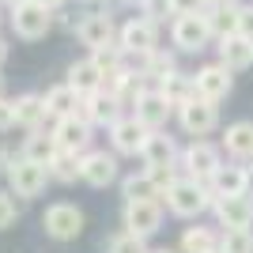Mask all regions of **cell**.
I'll return each mask as SVG.
<instances>
[{
  "label": "cell",
  "mask_w": 253,
  "mask_h": 253,
  "mask_svg": "<svg viewBox=\"0 0 253 253\" xmlns=\"http://www.w3.org/2000/svg\"><path fill=\"white\" fill-rule=\"evenodd\" d=\"M163 204H167L170 215H178V219H197L204 211L215 204V193L208 189V181H197L189 174H181L167 193H163Z\"/></svg>",
  "instance_id": "obj_1"
},
{
  "label": "cell",
  "mask_w": 253,
  "mask_h": 253,
  "mask_svg": "<svg viewBox=\"0 0 253 253\" xmlns=\"http://www.w3.org/2000/svg\"><path fill=\"white\" fill-rule=\"evenodd\" d=\"M53 8L49 4H42V0H27V4H19V8H11V31L19 34L23 42H38V38H45V34L53 31Z\"/></svg>",
  "instance_id": "obj_2"
},
{
  "label": "cell",
  "mask_w": 253,
  "mask_h": 253,
  "mask_svg": "<svg viewBox=\"0 0 253 253\" xmlns=\"http://www.w3.org/2000/svg\"><path fill=\"white\" fill-rule=\"evenodd\" d=\"M8 185H11V193L15 197H23V201H34V197H42L45 193V181H53L49 178V167L45 163H34V159H15L8 170Z\"/></svg>",
  "instance_id": "obj_3"
},
{
  "label": "cell",
  "mask_w": 253,
  "mask_h": 253,
  "mask_svg": "<svg viewBox=\"0 0 253 253\" xmlns=\"http://www.w3.org/2000/svg\"><path fill=\"white\" fill-rule=\"evenodd\" d=\"M215 38L211 23L204 11H193V15H174V27H170V42L178 45L181 53H201L208 49V42Z\"/></svg>",
  "instance_id": "obj_4"
},
{
  "label": "cell",
  "mask_w": 253,
  "mask_h": 253,
  "mask_svg": "<svg viewBox=\"0 0 253 253\" xmlns=\"http://www.w3.org/2000/svg\"><path fill=\"white\" fill-rule=\"evenodd\" d=\"M215 106H219V102H208V98H201V95H193L189 102H181L178 106V125H181V132L193 136V140L215 132V128H219V110H215Z\"/></svg>",
  "instance_id": "obj_5"
},
{
  "label": "cell",
  "mask_w": 253,
  "mask_h": 253,
  "mask_svg": "<svg viewBox=\"0 0 253 253\" xmlns=\"http://www.w3.org/2000/svg\"><path fill=\"white\" fill-rule=\"evenodd\" d=\"M42 231L49 234L53 242H76V238L84 234V211L76 208V204H68V201H57V204L45 208Z\"/></svg>",
  "instance_id": "obj_6"
},
{
  "label": "cell",
  "mask_w": 253,
  "mask_h": 253,
  "mask_svg": "<svg viewBox=\"0 0 253 253\" xmlns=\"http://www.w3.org/2000/svg\"><path fill=\"white\" fill-rule=\"evenodd\" d=\"M219 167H223V148H215L208 140H193L189 148L181 151V170L197 181H211Z\"/></svg>",
  "instance_id": "obj_7"
},
{
  "label": "cell",
  "mask_w": 253,
  "mask_h": 253,
  "mask_svg": "<svg viewBox=\"0 0 253 253\" xmlns=\"http://www.w3.org/2000/svg\"><path fill=\"white\" fill-rule=\"evenodd\" d=\"M53 140H57V148H64V151H91V132H95V125L87 121L84 114H68V117H57L53 121Z\"/></svg>",
  "instance_id": "obj_8"
},
{
  "label": "cell",
  "mask_w": 253,
  "mask_h": 253,
  "mask_svg": "<svg viewBox=\"0 0 253 253\" xmlns=\"http://www.w3.org/2000/svg\"><path fill=\"white\" fill-rule=\"evenodd\" d=\"M121 223H125V231H136L144 238L163 227V201L159 197H148V201H125L121 208Z\"/></svg>",
  "instance_id": "obj_9"
},
{
  "label": "cell",
  "mask_w": 253,
  "mask_h": 253,
  "mask_svg": "<svg viewBox=\"0 0 253 253\" xmlns=\"http://www.w3.org/2000/svg\"><path fill=\"white\" fill-rule=\"evenodd\" d=\"M193 84H197V95L201 98L223 102V98L234 91V76H231V68H227L223 61H211V64H204V68L193 72Z\"/></svg>",
  "instance_id": "obj_10"
},
{
  "label": "cell",
  "mask_w": 253,
  "mask_h": 253,
  "mask_svg": "<svg viewBox=\"0 0 253 253\" xmlns=\"http://www.w3.org/2000/svg\"><path fill=\"white\" fill-rule=\"evenodd\" d=\"M117 42L125 53H151L159 49V23L151 15H136L117 31Z\"/></svg>",
  "instance_id": "obj_11"
},
{
  "label": "cell",
  "mask_w": 253,
  "mask_h": 253,
  "mask_svg": "<svg viewBox=\"0 0 253 253\" xmlns=\"http://www.w3.org/2000/svg\"><path fill=\"white\" fill-rule=\"evenodd\" d=\"M148 132H151V128L144 125L136 114H128V117H117L114 125H110V144H114L117 155H140Z\"/></svg>",
  "instance_id": "obj_12"
},
{
  "label": "cell",
  "mask_w": 253,
  "mask_h": 253,
  "mask_svg": "<svg viewBox=\"0 0 253 253\" xmlns=\"http://www.w3.org/2000/svg\"><path fill=\"white\" fill-rule=\"evenodd\" d=\"M132 114L144 121V125L151 128V132H159V128H167V121H170V114H178L174 110V102H170L159 87H148L144 95L136 98V106H132Z\"/></svg>",
  "instance_id": "obj_13"
},
{
  "label": "cell",
  "mask_w": 253,
  "mask_h": 253,
  "mask_svg": "<svg viewBox=\"0 0 253 253\" xmlns=\"http://www.w3.org/2000/svg\"><path fill=\"white\" fill-rule=\"evenodd\" d=\"M84 181L91 189H106L117 181V151H84Z\"/></svg>",
  "instance_id": "obj_14"
},
{
  "label": "cell",
  "mask_w": 253,
  "mask_h": 253,
  "mask_svg": "<svg viewBox=\"0 0 253 253\" xmlns=\"http://www.w3.org/2000/svg\"><path fill=\"white\" fill-rule=\"evenodd\" d=\"M76 38H80V45H87V49H102V45L117 42V27H114L110 15L95 11V15H84V19L76 23Z\"/></svg>",
  "instance_id": "obj_15"
},
{
  "label": "cell",
  "mask_w": 253,
  "mask_h": 253,
  "mask_svg": "<svg viewBox=\"0 0 253 253\" xmlns=\"http://www.w3.org/2000/svg\"><path fill=\"white\" fill-rule=\"evenodd\" d=\"M80 114L91 121V125H98V128H110L121 117V102H117L114 95H106L102 87L98 91H91V95H84V102H80Z\"/></svg>",
  "instance_id": "obj_16"
},
{
  "label": "cell",
  "mask_w": 253,
  "mask_h": 253,
  "mask_svg": "<svg viewBox=\"0 0 253 253\" xmlns=\"http://www.w3.org/2000/svg\"><path fill=\"white\" fill-rule=\"evenodd\" d=\"M219 227H253V197L242 193V197H219L211 204Z\"/></svg>",
  "instance_id": "obj_17"
},
{
  "label": "cell",
  "mask_w": 253,
  "mask_h": 253,
  "mask_svg": "<svg viewBox=\"0 0 253 253\" xmlns=\"http://www.w3.org/2000/svg\"><path fill=\"white\" fill-rule=\"evenodd\" d=\"M219 61L231 68V72H246L253 68V42L242 31H231L219 38Z\"/></svg>",
  "instance_id": "obj_18"
},
{
  "label": "cell",
  "mask_w": 253,
  "mask_h": 253,
  "mask_svg": "<svg viewBox=\"0 0 253 253\" xmlns=\"http://www.w3.org/2000/svg\"><path fill=\"white\" fill-rule=\"evenodd\" d=\"M140 159H144V167H174V163H181V151H178V144H174V136H167V132L159 128V132H148Z\"/></svg>",
  "instance_id": "obj_19"
},
{
  "label": "cell",
  "mask_w": 253,
  "mask_h": 253,
  "mask_svg": "<svg viewBox=\"0 0 253 253\" xmlns=\"http://www.w3.org/2000/svg\"><path fill=\"white\" fill-rule=\"evenodd\" d=\"M208 189L215 193V201L219 197H242V193H250V167H227L223 163L215 170V178L208 181Z\"/></svg>",
  "instance_id": "obj_20"
},
{
  "label": "cell",
  "mask_w": 253,
  "mask_h": 253,
  "mask_svg": "<svg viewBox=\"0 0 253 253\" xmlns=\"http://www.w3.org/2000/svg\"><path fill=\"white\" fill-rule=\"evenodd\" d=\"M49 178L61 181V185H72V181H84V155L80 151H64L57 148L49 159Z\"/></svg>",
  "instance_id": "obj_21"
},
{
  "label": "cell",
  "mask_w": 253,
  "mask_h": 253,
  "mask_svg": "<svg viewBox=\"0 0 253 253\" xmlns=\"http://www.w3.org/2000/svg\"><path fill=\"white\" fill-rule=\"evenodd\" d=\"M223 151L231 159H238V163L253 159V121H234V125H227V132H223Z\"/></svg>",
  "instance_id": "obj_22"
},
{
  "label": "cell",
  "mask_w": 253,
  "mask_h": 253,
  "mask_svg": "<svg viewBox=\"0 0 253 253\" xmlns=\"http://www.w3.org/2000/svg\"><path fill=\"white\" fill-rule=\"evenodd\" d=\"M45 114L57 121V117H68V114H80V102H84V95L76 91V87H68V84H57V87H49L45 91Z\"/></svg>",
  "instance_id": "obj_23"
},
{
  "label": "cell",
  "mask_w": 253,
  "mask_h": 253,
  "mask_svg": "<svg viewBox=\"0 0 253 253\" xmlns=\"http://www.w3.org/2000/svg\"><path fill=\"white\" fill-rule=\"evenodd\" d=\"M64 84L76 87L80 95H91V91L102 87V68H98L91 57H87V61H72V64H68V80H64Z\"/></svg>",
  "instance_id": "obj_24"
},
{
  "label": "cell",
  "mask_w": 253,
  "mask_h": 253,
  "mask_svg": "<svg viewBox=\"0 0 253 253\" xmlns=\"http://www.w3.org/2000/svg\"><path fill=\"white\" fill-rule=\"evenodd\" d=\"M11 102H15V125H23L27 132H31V128H42V121L49 117L42 95H19V98H11Z\"/></svg>",
  "instance_id": "obj_25"
},
{
  "label": "cell",
  "mask_w": 253,
  "mask_h": 253,
  "mask_svg": "<svg viewBox=\"0 0 253 253\" xmlns=\"http://www.w3.org/2000/svg\"><path fill=\"white\" fill-rule=\"evenodd\" d=\"M159 91H163V95L170 98V102H174V110H178L181 102H189L193 95H197V84H193V76H185V72H178V68H174V72L167 76V80H159Z\"/></svg>",
  "instance_id": "obj_26"
},
{
  "label": "cell",
  "mask_w": 253,
  "mask_h": 253,
  "mask_svg": "<svg viewBox=\"0 0 253 253\" xmlns=\"http://www.w3.org/2000/svg\"><path fill=\"white\" fill-rule=\"evenodd\" d=\"M53 151H57V140H53V132H42V128H31V136L23 140V159H34V163H45L49 167Z\"/></svg>",
  "instance_id": "obj_27"
},
{
  "label": "cell",
  "mask_w": 253,
  "mask_h": 253,
  "mask_svg": "<svg viewBox=\"0 0 253 253\" xmlns=\"http://www.w3.org/2000/svg\"><path fill=\"white\" fill-rule=\"evenodd\" d=\"M178 250L181 253H211V250H219V234L211 227H185Z\"/></svg>",
  "instance_id": "obj_28"
},
{
  "label": "cell",
  "mask_w": 253,
  "mask_h": 253,
  "mask_svg": "<svg viewBox=\"0 0 253 253\" xmlns=\"http://www.w3.org/2000/svg\"><path fill=\"white\" fill-rule=\"evenodd\" d=\"M121 197L125 201H148V197H159L155 181L148 178V170H140V174H128V178H121ZM163 201V197H159Z\"/></svg>",
  "instance_id": "obj_29"
},
{
  "label": "cell",
  "mask_w": 253,
  "mask_h": 253,
  "mask_svg": "<svg viewBox=\"0 0 253 253\" xmlns=\"http://www.w3.org/2000/svg\"><path fill=\"white\" fill-rule=\"evenodd\" d=\"M219 250L223 253H253V231L250 227H223Z\"/></svg>",
  "instance_id": "obj_30"
},
{
  "label": "cell",
  "mask_w": 253,
  "mask_h": 253,
  "mask_svg": "<svg viewBox=\"0 0 253 253\" xmlns=\"http://www.w3.org/2000/svg\"><path fill=\"white\" fill-rule=\"evenodd\" d=\"M211 23V31H215V38H223V34L238 31V15H242V4H227V8H211L204 11Z\"/></svg>",
  "instance_id": "obj_31"
},
{
  "label": "cell",
  "mask_w": 253,
  "mask_h": 253,
  "mask_svg": "<svg viewBox=\"0 0 253 253\" xmlns=\"http://www.w3.org/2000/svg\"><path fill=\"white\" fill-rule=\"evenodd\" d=\"M106 253H148V238L136 231H121L106 242Z\"/></svg>",
  "instance_id": "obj_32"
},
{
  "label": "cell",
  "mask_w": 253,
  "mask_h": 253,
  "mask_svg": "<svg viewBox=\"0 0 253 253\" xmlns=\"http://www.w3.org/2000/svg\"><path fill=\"white\" fill-rule=\"evenodd\" d=\"M174 72V57L163 49H151L148 53V64H144V76H148L151 84H159V80H167V76Z\"/></svg>",
  "instance_id": "obj_33"
},
{
  "label": "cell",
  "mask_w": 253,
  "mask_h": 253,
  "mask_svg": "<svg viewBox=\"0 0 253 253\" xmlns=\"http://www.w3.org/2000/svg\"><path fill=\"white\" fill-rule=\"evenodd\" d=\"M178 167H181V163H174V167H144V170H148V178L155 181L159 197H163V193H167L170 185H174V181L181 178V174H178Z\"/></svg>",
  "instance_id": "obj_34"
},
{
  "label": "cell",
  "mask_w": 253,
  "mask_h": 253,
  "mask_svg": "<svg viewBox=\"0 0 253 253\" xmlns=\"http://www.w3.org/2000/svg\"><path fill=\"white\" fill-rule=\"evenodd\" d=\"M11 197H15V193H4V189H0V231L15 227V219H19V208H15Z\"/></svg>",
  "instance_id": "obj_35"
},
{
  "label": "cell",
  "mask_w": 253,
  "mask_h": 253,
  "mask_svg": "<svg viewBox=\"0 0 253 253\" xmlns=\"http://www.w3.org/2000/svg\"><path fill=\"white\" fill-rule=\"evenodd\" d=\"M15 128V102L11 98H0V132Z\"/></svg>",
  "instance_id": "obj_36"
},
{
  "label": "cell",
  "mask_w": 253,
  "mask_h": 253,
  "mask_svg": "<svg viewBox=\"0 0 253 253\" xmlns=\"http://www.w3.org/2000/svg\"><path fill=\"white\" fill-rule=\"evenodd\" d=\"M170 11L174 15H193V11H204V0H170Z\"/></svg>",
  "instance_id": "obj_37"
},
{
  "label": "cell",
  "mask_w": 253,
  "mask_h": 253,
  "mask_svg": "<svg viewBox=\"0 0 253 253\" xmlns=\"http://www.w3.org/2000/svg\"><path fill=\"white\" fill-rule=\"evenodd\" d=\"M238 31L253 42V4H242V15H238Z\"/></svg>",
  "instance_id": "obj_38"
},
{
  "label": "cell",
  "mask_w": 253,
  "mask_h": 253,
  "mask_svg": "<svg viewBox=\"0 0 253 253\" xmlns=\"http://www.w3.org/2000/svg\"><path fill=\"white\" fill-rule=\"evenodd\" d=\"M11 163H15V155H11V151H8V148H0V170H8V167H11Z\"/></svg>",
  "instance_id": "obj_39"
},
{
  "label": "cell",
  "mask_w": 253,
  "mask_h": 253,
  "mask_svg": "<svg viewBox=\"0 0 253 253\" xmlns=\"http://www.w3.org/2000/svg\"><path fill=\"white\" fill-rule=\"evenodd\" d=\"M227 4H238V0H204V11H211V8H227Z\"/></svg>",
  "instance_id": "obj_40"
},
{
  "label": "cell",
  "mask_w": 253,
  "mask_h": 253,
  "mask_svg": "<svg viewBox=\"0 0 253 253\" xmlns=\"http://www.w3.org/2000/svg\"><path fill=\"white\" fill-rule=\"evenodd\" d=\"M8 53H11V49H8V42H4V38H0V64L8 61Z\"/></svg>",
  "instance_id": "obj_41"
},
{
  "label": "cell",
  "mask_w": 253,
  "mask_h": 253,
  "mask_svg": "<svg viewBox=\"0 0 253 253\" xmlns=\"http://www.w3.org/2000/svg\"><path fill=\"white\" fill-rule=\"evenodd\" d=\"M148 253H181V250H170V246H159V250H148Z\"/></svg>",
  "instance_id": "obj_42"
},
{
  "label": "cell",
  "mask_w": 253,
  "mask_h": 253,
  "mask_svg": "<svg viewBox=\"0 0 253 253\" xmlns=\"http://www.w3.org/2000/svg\"><path fill=\"white\" fill-rule=\"evenodd\" d=\"M0 4H8V8H19V4H27V0H0Z\"/></svg>",
  "instance_id": "obj_43"
},
{
  "label": "cell",
  "mask_w": 253,
  "mask_h": 253,
  "mask_svg": "<svg viewBox=\"0 0 253 253\" xmlns=\"http://www.w3.org/2000/svg\"><path fill=\"white\" fill-rule=\"evenodd\" d=\"M42 4H49V8H61V4H64V0H42Z\"/></svg>",
  "instance_id": "obj_44"
},
{
  "label": "cell",
  "mask_w": 253,
  "mask_h": 253,
  "mask_svg": "<svg viewBox=\"0 0 253 253\" xmlns=\"http://www.w3.org/2000/svg\"><path fill=\"white\" fill-rule=\"evenodd\" d=\"M250 197H253V170H250Z\"/></svg>",
  "instance_id": "obj_45"
},
{
  "label": "cell",
  "mask_w": 253,
  "mask_h": 253,
  "mask_svg": "<svg viewBox=\"0 0 253 253\" xmlns=\"http://www.w3.org/2000/svg\"><path fill=\"white\" fill-rule=\"evenodd\" d=\"M211 253H223V250H211Z\"/></svg>",
  "instance_id": "obj_46"
},
{
  "label": "cell",
  "mask_w": 253,
  "mask_h": 253,
  "mask_svg": "<svg viewBox=\"0 0 253 253\" xmlns=\"http://www.w3.org/2000/svg\"><path fill=\"white\" fill-rule=\"evenodd\" d=\"M0 87H4V80H0Z\"/></svg>",
  "instance_id": "obj_47"
}]
</instances>
